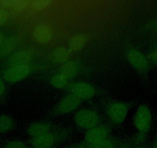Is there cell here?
Listing matches in <instances>:
<instances>
[{"instance_id":"6da1fadb","label":"cell","mask_w":157,"mask_h":148,"mask_svg":"<svg viewBox=\"0 0 157 148\" xmlns=\"http://www.w3.org/2000/svg\"><path fill=\"white\" fill-rule=\"evenodd\" d=\"M75 123L83 129H92L96 127L99 123V116L93 110H81L75 114L74 117Z\"/></svg>"},{"instance_id":"7a4b0ae2","label":"cell","mask_w":157,"mask_h":148,"mask_svg":"<svg viewBox=\"0 0 157 148\" xmlns=\"http://www.w3.org/2000/svg\"><path fill=\"white\" fill-rule=\"evenodd\" d=\"M152 115L149 109L146 105H140L134 116V124L141 133H146L150 128Z\"/></svg>"},{"instance_id":"3957f363","label":"cell","mask_w":157,"mask_h":148,"mask_svg":"<svg viewBox=\"0 0 157 148\" xmlns=\"http://www.w3.org/2000/svg\"><path fill=\"white\" fill-rule=\"evenodd\" d=\"M30 72L29 65L10 66L3 72V78L7 83L16 84L25 79Z\"/></svg>"},{"instance_id":"277c9868","label":"cell","mask_w":157,"mask_h":148,"mask_svg":"<svg viewBox=\"0 0 157 148\" xmlns=\"http://www.w3.org/2000/svg\"><path fill=\"white\" fill-rule=\"evenodd\" d=\"M72 94L75 95L79 99H88L95 95L96 90L90 84L83 82H78L72 84L70 87Z\"/></svg>"},{"instance_id":"5b68a950","label":"cell","mask_w":157,"mask_h":148,"mask_svg":"<svg viewBox=\"0 0 157 148\" xmlns=\"http://www.w3.org/2000/svg\"><path fill=\"white\" fill-rule=\"evenodd\" d=\"M108 136V130L102 126H97L88 130L85 134V140L91 146L105 140Z\"/></svg>"},{"instance_id":"8992f818","label":"cell","mask_w":157,"mask_h":148,"mask_svg":"<svg viewBox=\"0 0 157 148\" xmlns=\"http://www.w3.org/2000/svg\"><path fill=\"white\" fill-rule=\"evenodd\" d=\"M127 106L123 103H114L109 109L110 119L116 123H122L127 116Z\"/></svg>"},{"instance_id":"52a82bcc","label":"cell","mask_w":157,"mask_h":148,"mask_svg":"<svg viewBox=\"0 0 157 148\" xmlns=\"http://www.w3.org/2000/svg\"><path fill=\"white\" fill-rule=\"evenodd\" d=\"M81 99L73 94H69L63 98L57 107V110L60 114H68L78 108Z\"/></svg>"},{"instance_id":"ba28073f","label":"cell","mask_w":157,"mask_h":148,"mask_svg":"<svg viewBox=\"0 0 157 148\" xmlns=\"http://www.w3.org/2000/svg\"><path fill=\"white\" fill-rule=\"evenodd\" d=\"M127 58L130 64L138 70L143 71L147 69V59L140 51L136 50V49H132L128 53Z\"/></svg>"},{"instance_id":"9c48e42d","label":"cell","mask_w":157,"mask_h":148,"mask_svg":"<svg viewBox=\"0 0 157 148\" xmlns=\"http://www.w3.org/2000/svg\"><path fill=\"white\" fill-rule=\"evenodd\" d=\"M33 37L40 43H47L52 39V32L49 25L39 24L33 30Z\"/></svg>"},{"instance_id":"30bf717a","label":"cell","mask_w":157,"mask_h":148,"mask_svg":"<svg viewBox=\"0 0 157 148\" xmlns=\"http://www.w3.org/2000/svg\"><path fill=\"white\" fill-rule=\"evenodd\" d=\"M31 60V53L26 51H19L10 56L8 60V63L10 66H24V65H28Z\"/></svg>"},{"instance_id":"8fae6325","label":"cell","mask_w":157,"mask_h":148,"mask_svg":"<svg viewBox=\"0 0 157 148\" xmlns=\"http://www.w3.org/2000/svg\"><path fill=\"white\" fill-rule=\"evenodd\" d=\"M19 40L17 36H10L5 39L0 46V57H6L10 55L19 45Z\"/></svg>"},{"instance_id":"7c38bea8","label":"cell","mask_w":157,"mask_h":148,"mask_svg":"<svg viewBox=\"0 0 157 148\" xmlns=\"http://www.w3.org/2000/svg\"><path fill=\"white\" fill-rule=\"evenodd\" d=\"M55 138L50 133L34 137L32 140L33 148H51L53 145Z\"/></svg>"},{"instance_id":"4fadbf2b","label":"cell","mask_w":157,"mask_h":148,"mask_svg":"<svg viewBox=\"0 0 157 148\" xmlns=\"http://www.w3.org/2000/svg\"><path fill=\"white\" fill-rule=\"evenodd\" d=\"M29 2L26 0H3L0 2V4L6 10L8 9L15 12H21L29 7Z\"/></svg>"},{"instance_id":"5bb4252c","label":"cell","mask_w":157,"mask_h":148,"mask_svg":"<svg viewBox=\"0 0 157 148\" xmlns=\"http://www.w3.org/2000/svg\"><path fill=\"white\" fill-rule=\"evenodd\" d=\"M70 58V52L65 47H57L52 51V59L57 63H66Z\"/></svg>"},{"instance_id":"9a60e30c","label":"cell","mask_w":157,"mask_h":148,"mask_svg":"<svg viewBox=\"0 0 157 148\" xmlns=\"http://www.w3.org/2000/svg\"><path fill=\"white\" fill-rule=\"evenodd\" d=\"M87 43V36L84 34H77L69 41V49L72 52H78L85 46Z\"/></svg>"},{"instance_id":"2e32d148","label":"cell","mask_w":157,"mask_h":148,"mask_svg":"<svg viewBox=\"0 0 157 148\" xmlns=\"http://www.w3.org/2000/svg\"><path fill=\"white\" fill-rule=\"evenodd\" d=\"M49 126L44 123H35L28 128V134L34 138L49 133Z\"/></svg>"},{"instance_id":"e0dca14e","label":"cell","mask_w":157,"mask_h":148,"mask_svg":"<svg viewBox=\"0 0 157 148\" xmlns=\"http://www.w3.org/2000/svg\"><path fill=\"white\" fill-rule=\"evenodd\" d=\"M78 69V66L75 62L69 61L62 66L60 73L63 75L66 79H72L77 74Z\"/></svg>"},{"instance_id":"ac0fdd59","label":"cell","mask_w":157,"mask_h":148,"mask_svg":"<svg viewBox=\"0 0 157 148\" xmlns=\"http://www.w3.org/2000/svg\"><path fill=\"white\" fill-rule=\"evenodd\" d=\"M51 3H52V1H50V0H36V1L29 2V7L32 12L38 13V12L44 10L45 9L49 6Z\"/></svg>"},{"instance_id":"d6986e66","label":"cell","mask_w":157,"mask_h":148,"mask_svg":"<svg viewBox=\"0 0 157 148\" xmlns=\"http://www.w3.org/2000/svg\"><path fill=\"white\" fill-rule=\"evenodd\" d=\"M14 125L13 119L7 115L0 116V134H4L11 130Z\"/></svg>"},{"instance_id":"ffe728a7","label":"cell","mask_w":157,"mask_h":148,"mask_svg":"<svg viewBox=\"0 0 157 148\" xmlns=\"http://www.w3.org/2000/svg\"><path fill=\"white\" fill-rule=\"evenodd\" d=\"M51 84L55 88L63 89L67 86L68 79H66L61 73L56 74L51 79Z\"/></svg>"},{"instance_id":"44dd1931","label":"cell","mask_w":157,"mask_h":148,"mask_svg":"<svg viewBox=\"0 0 157 148\" xmlns=\"http://www.w3.org/2000/svg\"><path fill=\"white\" fill-rule=\"evenodd\" d=\"M91 146L92 148H114L113 142L106 139Z\"/></svg>"},{"instance_id":"7402d4cb","label":"cell","mask_w":157,"mask_h":148,"mask_svg":"<svg viewBox=\"0 0 157 148\" xmlns=\"http://www.w3.org/2000/svg\"><path fill=\"white\" fill-rule=\"evenodd\" d=\"M10 15L8 11L4 8H0V27L5 25L8 21Z\"/></svg>"},{"instance_id":"603a6c76","label":"cell","mask_w":157,"mask_h":148,"mask_svg":"<svg viewBox=\"0 0 157 148\" xmlns=\"http://www.w3.org/2000/svg\"><path fill=\"white\" fill-rule=\"evenodd\" d=\"M5 148H26L25 143L20 140H13L6 145Z\"/></svg>"},{"instance_id":"cb8c5ba5","label":"cell","mask_w":157,"mask_h":148,"mask_svg":"<svg viewBox=\"0 0 157 148\" xmlns=\"http://www.w3.org/2000/svg\"><path fill=\"white\" fill-rule=\"evenodd\" d=\"M5 90H6L5 84H4L2 78L0 77V96H2V95L5 93Z\"/></svg>"},{"instance_id":"d4e9b609","label":"cell","mask_w":157,"mask_h":148,"mask_svg":"<svg viewBox=\"0 0 157 148\" xmlns=\"http://www.w3.org/2000/svg\"><path fill=\"white\" fill-rule=\"evenodd\" d=\"M150 58L154 63H157V49H155L150 55Z\"/></svg>"},{"instance_id":"484cf974","label":"cell","mask_w":157,"mask_h":148,"mask_svg":"<svg viewBox=\"0 0 157 148\" xmlns=\"http://www.w3.org/2000/svg\"><path fill=\"white\" fill-rule=\"evenodd\" d=\"M5 36H4V35L2 34L1 32H0V46H2V43L4 42V40H5Z\"/></svg>"},{"instance_id":"4316f807","label":"cell","mask_w":157,"mask_h":148,"mask_svg":"<svg viewBox=\"0 0 157 148\" xmlns=\"http://www.w3.org/2000/svg\"><path fill=\"white\" fill-rule=\"evenodd\" d=\"M155 148H157V140L155 141Z\"/></svg>"},{"instance_id":"83f0119b","label":"cell","mask_w":157,"mask_h":148,"mask_svg":"<svg viewBox=\"0 0 157 148\" xmlns=\"http://www.w3.org/2000/svg\"><path fill=\"white\" fill-rule=\"evenodd\" d=\"M155 29H156V31H157V25H156V27H155Z\"/></svg>"}]
</instances>
